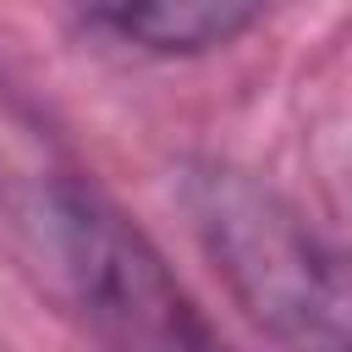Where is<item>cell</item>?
<instances>
[{"instance_id": "obj_1", "label": "cell", "mask_w": 352, "mask_h": 352, "mask_svg": "<svg viewBox=\"0 0 352 352\" xmlns=\"http://www.w3.org/2000/svg\"><path fill=\"white\" fill-rule=\"evenodd\" d=\"M187 209L204 253L258 330L297 346H352V258L286 198L242 170L209 165L192 176Z\"/></svg>"}, {"instance_id": "obj_2", "label": "cell", "mask_w": 352, "mask_h": 352, "mask_svg": "<svg viewBox=\"0 0 352 352\" xmlns=\"http://www.w3.org/2000/svg\"><path fill=\"white\" fill-rule=\"evenodd\" d=\"M60 275L82 324L116 346H204L209 324L154 253V242L94 187L60 182L50 192Z\"/></svg>"}, {"instance_id": "obj_3", "label": "cell", "mask_w": 352, "mask_h": 352, "mask_svg": "<svg viewBox=\"0 0 352 352\" xmlns=\"http://www.w3.org/2000/svg\"><path fill=\"white\" fill-rule=\"evenodd\" d=\"M270 0H99V16L148 55H204L264 16Z\"/></svg>"}]
</instances>
